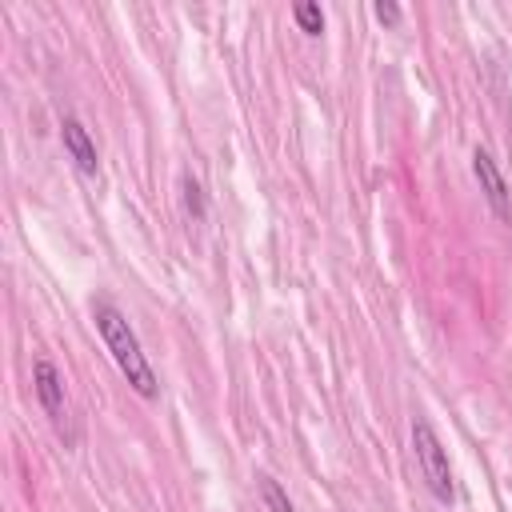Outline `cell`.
I'll use <instances>...</instances> for the list:
<instances>
[{
	"label": "cell",
	"instance_id": "6da1fadb",
	"mask_svg": "<svg viewBox=\"0 0 512 512\" xmlns=\"http://www.w3.org/2000/svg\"><path fill=\"white\" fill-rule=\"evenodd\" d=\"M92 320H96V332H100L104 348L112 352L120 376L128 380V388H132L136 396H144V400H156V396H160V376H156V368L148 364V356H144V348H140V336H136V328L128 324V316H124L112 300L100 296V300H92Z\"/></svg>",
	"mask_w": 512,
	"mask_h": 512
},
{
	"label": "cell",
	"instance_id": "7a4b0ae2",
	"mask_svg": "<svg viewBox=\"0 0 512 512\" xmlns=\"http://www.w3.org/2000/svg\"><path fill=\"white\" fill-rule=\"evenodd\" d=\"M412 452H416V464H420V476H424L428 492H432L440 504H452V500H456V484H452L448 448H444V440L436 436V428H432L424 416L412 420Z\"/></svg>",
	"mask_w": 512,
	"mask_h": 512
},
{
	"label": "cell",
	"instance_id": "3957f363",
	"mask_svg": "<svg viewBox=\"0 0 512 512\" xmlns=\"http://www.w3.org/2000/svg\"><path fill=\"white\" fill-rule=\"evenodd\" d=\"M32 392H36V400H40L44 416L52 420L56 436H60V440L72 448L80 436H76V428H72V412H68L64 376H60V368H56L48 356H36V360H32Z\"/></svg>",
	"mask_w": 512,
	"mask_h": 512
},
{
	"label": "cell",
	"instance_id": "277c9868",
	"mask_svg": "<svg viewBox=\"0 0 512 512\" xmlns=\"http://www.w3.org/2000/svg\"><path fill=\"white\" fill-rule=\"evenodd\" d=\"M472 172H476L480 192H484L488 208L496 212V220L512 224V192H508V184H504V176H500V168H496V160H492L488 148H476L472 152Z\"/></svg>",
	"mask_w": 512,
	"mask_h": 512
},
{
	"label": "cell",
	"instance_id": "5b68a950",
	"mask_svg": "<svg viewBox=\"0 0 512 512\" xmlns=\"http://www.w3.org/2000/svg\"><path fill=\"white\" fill-rule=\"evenodd\" d=\"M60 144H64V152H68V160L76 164L80 176H96V172H100L96 144H92L88 128H84L76 116H64V120H60Z\"/></svg>",
	"mask_w": 512,
	"mask_h": 512
},
{
	"label": "cell",
	"instance_id": "8992f818",
	"mask_svg": "<svg viewBox=\"0 0 512 512\" xmlns=\"http://www.w3.org/2000/svg\"><path fill=\"white\" fill-rule=\"evenodd\" d=\"M180 204H184V216H188L192 224H200V220L208 216V200H204V188H200L196 176H184V180H180Z\"/></svg>",
	"mask_w": 512,
	"mask_h": 512
},
{
	"label": "cell",
	"instance_id": "52a82bcc",
	"mask_svg": "<svg viewBox=\"0 0 512 512\" xmlns=\"http://www.w3.org/2000/svg\"><path fill=\"white\" fill-rule=\"evenodd\" d=\"M256 488H260V500H264V508H268V512H296V508H292V500H288V492L280 488V480H272L268 472H260V476H256Z\"/></svg>",
	"mask_w": 512,
	"mask_h": 512
},
{
	"label": "cell",
	"instance_id": "ba28073f",
	"mask_svg": "<svg viewBox=\"0 0 512 512\" xmlns=\"http://www.w3.org/2000/svg\"><path fill=\"white\" fill-rule=\"evenodd\" d=\"M292 16H296L300 32H308V36H320V32H324V8H320V4L300 0V4H292Z\"/></svg>",
	"mask_w": 512,
	"mask_h": 512
},
{
	"label": "cell",
	"instance_id": "9c48e42d",
	"mask_svg": "<svg viewBox=\"0 0 512 512\" xmlns=\"http://www.w3.org/2000/svg\"><path fill=\"white\" fill-rule=\"evenodd\" d=\"M372 16H376L380 24H388V28H396V24H400V4H392V0H376V4H372Z\"/></svg>",
	"mask_w": 512,
	"mask_h": 512
}]
</instances>
